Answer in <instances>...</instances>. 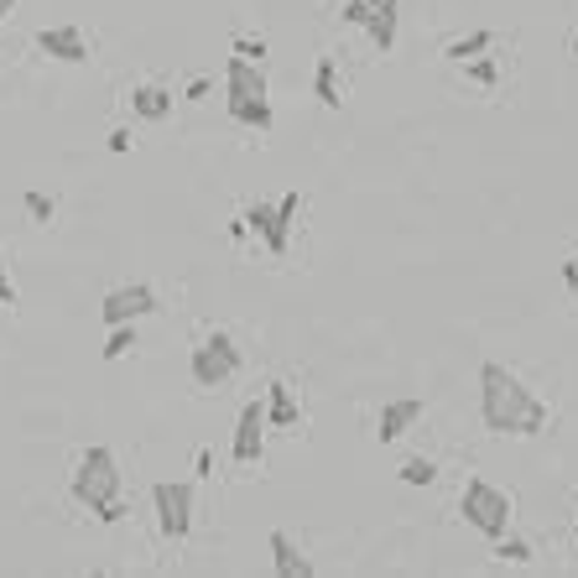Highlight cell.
Instances as JSON below:
<instances>
[{
    "label": "cell",
    "instance_id": "cell-24",
    "mask_svg": "<svg viewBox=\"0 0 578 578\" xmlns=\"http://www.w3.org/2000/svg\"><path fill=\"white\" fill-rule=\"evenodd\" d=\"M339 17L349 21V27H365V17H371V6H365V0H349V6H344Z\"/></svg>",
    "mask_w": 578,
    "mask_h": 578
},
{
    "label": "cell",
    "instance_id": "cell-8",
    "mask_svg": "<svg viewBox=\"0 0 578 578\" xmlns=\"http://www.w3.org/2000/svg\"><path fill=\"white\" fill-rule=\"evenodd\" d=\"M261 438H266V402H245L235 423V464H261Z\"/></svg>",
    "mask_w": 578,
    "mask_h": 578
},
{
    "label": "cell",
    "instance_id": "cell-29",
    "mask_svg": "<svg viewBox=\"0 0 578 578\" xmlns=\"http://www.w3.org/2000/svg\"><path fill=\"white\" fill-rule=\"evenodd\" d=\"M187 100H209V79H193L187 84Z\"/></svg>",
    "mask_w": 578,
    "mask_h": 578
},
{
    "label": "cell",
    "instance_id": "cell-20",
    "mask_svg": "<svg viewBox=\"0 0 578 578\" xmlns=\"http://www.w3.org/2000/svg\"><path fill=\"white\" fill-rule=\"evenodd\" d=\"M21 204H27V214H32L37 224H52V220H58V199H48V193H27Z\"/></svg>",
    "mask_w": 578,
    "mask_h": 578
},
{
    "label": "cell",
    "instance_id": "cell-13",
    "mask_svg": "<svg viewBox=\"0 0 578 578\" xmlns=\"http://www.w3.org/2000/svg\"><path fill=\"white\" fill-rule=\"evenodd\" d=\"M131 110H136L141 120H168L172 115V89H162V84H141L136 94H131Z\"/></svg>",
    "mask_w": 578,
    "mask_h": 578
},
{
    "label": "cell",
    "instance_id": "cell-32",
    "mask_svg": "<svg viewBox=\"0 0 578 578\" xmlns=\"http://www.w3.org/2000/svg\"><path fill=\"white\" fill-rule=\"evenodd\" d=\"M574 58H578V32H574Z\"/></svg>",
    "mask_w": 578,
    "mask_h": 578
},
{
    "label": "cell",
    "instance_id": "cell-3",
    "mask_svg": "<svg viewBox=\"0 0 578 578\" xmlns=\"http://www.w3.org/2000/svg\"><path fill=\"white\" fill-rule=\"evenodd\" d=\"M459 510H464V521L475 531H485V537H506V527H510V495L506 490H495L490 479H469L464 485V495H459Z\"/></svg>",
    "mask_w": 578,
    "mask_h": 578
},
{
    "label": "cell",
    "instance_id": "cell-28",
    "mask_svg": "<svg viewBox=\"0 0 578 578\" xmlns=\"http://www.w3.org/2000/svg\"><path fill=\"white\" fill-rule=\"evenodd\" d=\"M110 152H131V131H110Z\"/></svg>",
    "mask_w": 578,
    "mask_h": 578
},
{
    "label": "cell",
    "instance_id": "cell-2",
    "mask_svg": "<svg viewBox=\"0 0 578 578\" xmlns=\"http://www.w3.org/2000/svg\"><path fill=\"white\" fill-rule=\"evenodd\" d=\"M73 500L84 510H100V506H110L120 495V459L104 448V443H94L84 459H79V469H73Z\"/></svg>",
    "mask_w": 578,
    "mask_h": 578
},
{
    "label": "cell",
    "instance_id": "cell-12",
    "mask_svg": "<svg viewBox=\"0 0 578 578\" xmlns=\"http://www.w3.org/2000/svg\"><path fill=\"white\" fill-rule=\"evenodd\" d=\"M297 396H292L287 381H272V396H266V427H297Z\"/></svg>",
    "mask_w": 578,
    "mask_h": 578
},
{
    "label": "cell",
    "instance_id": "cell-31",
    "mask_svg": "<svg viewBox=\"0 0 578 578\" xmlns=\"http://www.w3.org/2000/svg\"><path fill=\"white\" fill-rule=\"evenodd\" d=\"M11 11H17V0H0V21L11 17Z\"/></svg>",
    "mask_w": 578,
    "mask_h": 578
},
{
    "label": "cell",
    "instance_id": "cell-27",
    "mask_svg": "<svg viewBox=\"0 0 578 578\" xmlns=\"http://www.w3.org/2000/svg\"><path fill=\"white\" fill-rule=\"evenodd\" d=\"M94 516H100V521H120V516H125V506H120V495H115V500H110V506H100V510H94Z\"/></svg>",
    "mask_w": 578,
    "mask_h": 578
},
{
    "label": "cell",
    "instance_id": "cell-30",
    "mask_svg": "<svg viewBox=\"0 0 578 578\" xmlns=\"http://www.w3.org/2000/svg\"><path fill=\"white\" fill-rule=\"evenodd\" d=\"M371 11H396V0H365Z\"/></svg>",
    "mask_w": 578,
    "mask_h": 578
},
{
    "label": "cell",
    "instance_id": "cell-17",
    "mask_svg": "<svg viewBox=\"0 0 578 578\" xmlns=\"http://www.w3.org/2000/svg\"><path fill=\"white\" fill-rule=\"evenodd\" d=\"M365 32H371V42L381 52H392L396 48V11H371V17H365Z\"/></svg>",
    "mask_w": 578,
    "mask_h": 578
},
{
    "label": "cell",
    "instance_id": "cell-19",
    "mask_svg": "<svg viewBox=\"0 0 578 578\" xmlns=\"http://www.w3.org/2000/svg\"><path fill=\"white\" fill-rule=\"evenodd\" d=\"M438 479V464L433 459H407L402 464V485H433Z\"/></svg>",
    "mask_w": 578,
    "mask_h": 578
},
{
    "label": "cell",
    "instance_id": "cell-18",
    "mask_svg": "<svg viewBox=\"0 0 578 578\" xmlns=\"http://www.w3.org/2000/svg\"><path fill=\"white\" fill-rule=\"evenodd\" d=\"M136 344V328L131 324H110V339H104V359H120L125 349Z\"/></svg>",
    "mask_w": 578,
    "mask_h": 578
},
{
    "label": "cell",
    "instance_id": "cell-7",
    "mask_svg": "<svg viewBox=\"0 0 578 578\" xmlns=\"http://www.w3.org/2000/svg\"><path fill=\"white\" fill-rule=\"evenodd\" d=\"M146 313H156V292L146 287V282H131V287L104 292V303H100L104 324H136V318H146Z\"/></svg>",
    "mask_w": 578,
    "mask_h": 578
},
{
    "label": "cell",
    "instance_id": "cell-9",
    "mask_svg": "<svg viewBox=\"0 0 578 578\" xmlns=\"http://www.w3.org/2000/svg\"><path fill=\"white\" fill-rule=\"evenodd\" d=\"M37 48L48 52V58H58V63H84L89 58V42L79 27H42L37 32Z\"/></svg>",
    "mask_w": 578,
    "mask_h": 578
},
{
    "label": "cell",
    "instance_id": "cell-16",
    "mask_svg": "<svg viewBox=\"0 0 578 578\" xmlns=\"http://www.w3.org/2000/svg\"><path fill=\"white\" fill-rule=\"evenodd\" d=\"M495 37L490 32H469V37H454V42H448V48H443V58H448V63H469V58H479V52L490 48Z\"/></svg>",
    "mask_w": 578,
    "mask_h": 578
},
{
    "label": "cell",
    "instance_id": "cell-26",
    "mask_svg": "<svg viewBox=\"0 0 578 578\" xmlns=\"http://www.w3.org/2000/svg\"><path fill=\"white\" fill-rule=\"evenodd\" d=\"M562 276H568V287H574V303H578V251L562 261Z\"/></svg>",
    "mask_w": 578,
    "mask_h": 578
},
{
    "label": "cell",
    "instance_id": "cell-21",
    "mask_svg": "<svg viewBox=\"0 0 578 578\" xmlns=\"http://www.w3.org/2000/svg\"><path fill=\"white\" fill-rule=\"evenodd\" d=\"M469 79L485 84V89H495V84H500V69H495L490 58H469Z\"/></svg>",
    "mask_w": 578,
    "mask_h": 578
},
{
    "label": "cell",
    "instance_id": "cell-14",
    "mask_svg": "<svg viewBox=\"0 0 578 578\" xmlns=\"http://www.w3.org/2000/svg\"><path fill=\"white\" fill-rule=\"evenodd\" d=\"M230 120L251 125V131H272V100H245V94H230Z\"/></svg>",
    "mask_w": 578,
    "mask_h": 578
},
{
    "label": "cell",
    "instance_id": "cell-11",
    "mask_svg": "<svg viewBox=\"0 0 578 578\" xmlns=\"http://www.w3.org/2000/svg\"><path fill=\"white\" fill-rule=\"evenodd\" d=\"M266 542H272V568H276L282 578H307V574H313V562L303 558V547L292 542L287 531H272Z\"/></svg>",
    "mask_w": 578,
    "mask_h": 578
},
{
    "label": "cell",
    "instance_id": "cell-15",
    "mask_svg": "<svg viewBox=\"0 0 578 578\" xmlns=\"http://www.w3.org/2000/svg\"><path fill=\"white\" fill-rule=\"evenodd\" d=\"M313 94H318V104H328V110H339L344 94H339V69H334V58H318V69H313Z\"/></svg>",
    "mask_w": 578,
    "mask_h": 578
},
{
    "label": "cell",
    "instance_id": "cell-10",
    "mask_svg": "<svg viewBox=\"0 0 578 578\" xmlns=\"http://www.w3.org/2000/svg\"><path fill=\"white\" fill-rule=\"evenodd\" d=\"M417 423H423V402H417V396H396V402L381 407V427H375V433H381V443H396Z\"/></svg>",
    "mask_w": 578,
    "mask_h": 578
},
{
    "label": "cell",
    "instance_id": "cell-5",
    "mask_svg": "<svg viewBox=\"0 0 578 578\" xmlns=\"http://www.w3.org/2000/svg\"><path fill=\"white\" fill-rule=\"evenodd\" d=\"M297 209H303V193H287L282 204H251V209H245V230H255V235L266 240V251H272V255H287Z\"/></svg>",
    "mask_w": 578,
    "mask_h": 578
},
{
    "label": "cell",
    "instance_id": "cell-6",
    "mask_svg": "<svg viewBox=\"0 0 578 578\" xmlns=\"http://www.w3.org/2000/svg\"><path fill=\"white\" fill-rule=\"evenodd\" d=\"M235 371H240V344L230 339V334H209V339L193 349V381H199V386H224Z\"/></svg>",
    "mask_w": 578,
    "mask_h": 578
},
{
    "label": "cell",
    "instance_id": "cell-23",
    "mask_svg": "<svg viewBox=\"0 0 578 578\" xmlns=\"http://www.w3.org/2000/svg\"><path fill=\"white\" fill-rule=\"evenodd\" d=\"M235 52L251 58V63H261V58H266V37H235Z\"/></svg>",
    "mask_w": 578,
    "mask_h": 578
},
{
    "label": "cell",
    "instance_id": "cell-25",
    "mask_svg": "<svg viewBox=\"0 0 578 578\" xmlns=\"http://www.w3.org/2000/svg\"><path fill=\"white\" fill-rule=\"evenodd\" d=\"M0 303L6 307L17 303V282H11V272H6V255H0Z\"/></svg>",
    "mask_w": 578,
    "mask_h": 578
},
{
    "label": "cell",
    "instance_id": "cell-4",
    "mask_svg": "<svg viewBox=\"0 0 578 578\" xmlns=\"http://www.w3.org/2000/svg\"><path fill=\"white\" fill-rule=\"evenodd\" d=\"M152 510H156V527L168 542H183L193 531V485L187 479H162L152 485Z\"/></svg>",
    "mask_w": 578,
    "mask_h": 578
},
{
    "label": "cell",
    "instance_id": "cell-1",
    "mask_svg": "<svg viewBox=\"0 0 578 578\" xmlns=\"http://www.w3.org/2000/svg\"><path fill=\"white\" fill-rule=\"evenodd\" d=\"M479 417L500 438H537L547 427V402L531 396V386L516 371H506L500 359L479 365Z\"/></svg>",
    "mask_w": 578,
    "mask_h": 578
},
{
    "label": "cell",
    "instance_id": "cell-22",
    "mask_svg": "<svg viewBox=\"0 0 578 578\" xmlns=\"http://www.w3.org/2000/svg\"><path fill=\"white\" fill-rule=\"evenodd\" d=\"M500 558L506 562H531V547L521 537H500Z\"/></svg>",
    "mask_w": 578,
    "mask_h": 578
}]
</instances>
